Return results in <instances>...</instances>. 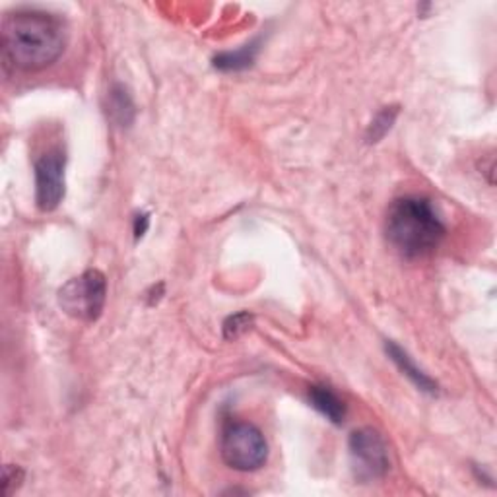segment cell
Here are the masks:
<instances>
[{"label": "cell", "mask_w": 497, "mask_h": 497, "mask_svg": "<svg viewBox=\"0 0 497 497\" xmlns=\"http://www.w3.org/2000/svg\"><path fill=\"white\" fill-rule=\"evenodd\" d=\"M66 46L62 21L49 12L21 8L3 20V54L16 70L36 72L57 62Z\"/></svg>", "instance_id": "6da1fadb"}, {"label": "cell", "mask_w": 497, "mask_h": 497, "mask_svg": "<svg viewBox=\"0 0 497 497\" xmlns=\"http://www.w3.org/2000/svg\"><path fill=\"white\" fill-rule=\"evenodd\" d=\"M386 241L406 259L426 257L445 237V226L427 198L404 196L389 206Z\"/></svg>", "instance_id": "7a4b0ae2"}, {"label": "cell", "mask_w": 497, "mask_h": 497, "mask_svg": "<svg viewBox=\"0 0 497 497\" xmlns=\"http://www.w3.org/2000/svg\"><path fill=\"white\" fill-rule=\"evenodd\" d=\"M107 302V280L104 272L86 270L66 282L59 290V305L74 321L94 323L104 313Z\"/></svg>", "instance_id": "3957f363"}, {"label": "cell", "mask_w": 497, "mask_h": 497, "mask_svg": "<svg viewBox=\"0 0 497 497\" xmlns=\"http://www.w3.org/2000/svg\"><path fill=\"white\" fill-rule=\"evenodd\" d=\"M220 451L226 465L239 472H255L269 459L267 439L259 427L247 422H231L224 427Z\"/></svg>", "instance_id": "277c9868"}, {"label": "cell", "mask_w": 497, "mask_h": 497, "mask_svg": "<svg viewBox=\"0 0 497 497\" xmlns=\"http://www.w3.org/2000/svg\"><path fill=\"white\" fill-rule=\"evenodd\" d=\"M350 457L353 472L363 482L379 480L391 468L389 447L381 434L371 427L356 429L350 435Z\"/></svg>", "instance_id": "5b68a950"}, {"label": "cell", "mask_w": 497, "mask_h": 497, "mask_svg": "<svg viewBox=\"0 0 497 497\" xmlns=\"http://www.w3.org/2000/svg\"><path fill=\"white\" fill-rule=\"evenodd\" d=\"M64 198V156L59 150L43 153L36 162V203L43 212H53Z\"/></svg>", "instance_id": "8992f818"}, {"label": "cell", "mask_w": 497, "mask_h": 497, "mask_svg": "<svg viewBox=\"0 0 497 497\" xmlns=\"http://www.w3.org/2000/svg\"><path fill=\"white\" fill-rule=\"evenodd\" d=\"M309 402L317 412H321L328 422L340 426L346 418V404L340 396L327 385H313L309 389Z\"/></svg>", "instance_id": "52a82bcc"}, {"label": "cell", "mask_w": 497, "mask_h": 497, "mask_svg": "<svg viewBox=\"0 0 497 497\" xmlns=\"http://www.w3.org/2000/svg\"><path fill=\"white\" fill-rule=\"evenodd\" d=\"M385 350H386V353H389V358L396 363V368H399L406 375V377L418 386L419 391L429 393V394H435L437 393V383L432 377H429L427 373H424L422 369H419L416 363L412 361V358L408 356V353L401 346H396L394 342L386 340Z\"/></svg>", "instance_id": "ba28073f"}, {"label": "cell", "mask_w": 497, "mask_h": 497, "mask_svg": "<svg viewBox=\"0 0 497 497\" xmlns=\"http://www.w3.org/2000/svg\"><path fill=\"white\" fill-rule=\"evenodd\" d=\"M257 53H259V43H249V46L241 47L236 53H224V54H218L214 59V66L218 70H224V72H236V70H243L247 69V66L253 64V61L257 59Z\"/></svg>", "instance_id": "9c48e42d"}, {"label": "cell", "mask_w": 497, "mask_h": 497, "mask_svg": "<svg viewBox=\"0 0 497 497\" xmlns=\"http://www.w3.org/2000/svg\"><path fill=\"white\" fill-rule=\"evenodd\" d=\"M109 112L120 127H128L135 119V104H132L130 94L125 90V86H115L109 94Z\"/></svg>", "instance_id": "30bf717a"}, {"label": "cell", "mask_w": 497, "mask_h": 497, "mask_svg": "<svg viewBox=\"0 0 497 497\" xmlns=\"http://www.w3.org/2000/svg\"><path fill=\"white\" fill-rule=\"evenodd\" d=\"M253 325H255V315L249 311H239L236 315H231L224 321V338L237 340L245 333H249Z\"/></svg>", "instance_id": "8fae6325"}, {"label": "cell", "mask_w": 497, "mask_h": 497, "mask_svg": "<svg viewBox=\"0 0 497 497\" xmlns=\"http://www.w3.org/2000/svg\"><path fill=\"white\" fill-rule=\"evenodd\" d=\"M396 115H399V109L396 107H385L383 112L375 117V120L371 123L369 130H368V142H379L386 132L391 130Z\"/></svg>", "instance_id": "7c38bea8"}, {"label": "cell", "mask_w": 497, "mask_h": 497, "mask_svg": "<svg viewBox=\"0 0 497 497\" xmlns=\"http://www.w3.org/2000/svg\"><path fill=\"white\" fill-rule=\"evenodd\" d=\"M24 470L16 465H6L3 468V495L10 497L12 493H16V490L24 482Z\"/></svg>", "instance_id": "4fadbf2b"}, {"label": "cell", "mask_w": 497, "mask_h": 497, "mask_svg": "<svg viewBox=\"0 0 497 497\" xmlns=\"http://www.w3.org/2000/svg\"><path fill=\"white\" fill-rule=\"evenodd\" d=\"M148 224H150L148 214H138L137 216V220H135V236H137V239L146 234Z\"/></svg>", "instance_id": "5bb4252c"}]
</instances>
